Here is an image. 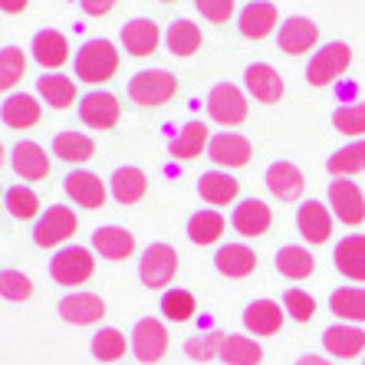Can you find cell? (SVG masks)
Here are the masks:
<instances>
[{
    "instance_id": "cell-23",
    "label": "cell",
    "mask_w": 365,
    "mask_h": 365,
    "mask_svg": "<svg viewBox=\"0 0 365 365\" xmlns=\"http://www.w3.org/2000/svg\"><path fill=\"white\" fill-rule=\"evenodd\" d=\"M244 326L250 336H277L283 329V306L273 299H254L244 309Z\"/></svg>"
},
{
    "instance_id": "cell-41",
    "label": "cell",
    "mask_w": 365,
    "mask_h": 365,
    "mask_svg": "<svg viewBox=\"0 0 365 365\" xmlns=\"http://www.w3.org/2000/svg\"><path fill=\"white\" fill-rule=\"evenodd\" d=\"M4 207H7L17 221H30V217H36L40 214V197H36L34 187H10L7 195H4Z\"/></svg>"
},
{
    "instance_id": "cell-9",
    "label": "cell",
    "mask_w": 365,
    "mask_h": 365,
    "mask_svg": "<svg viewBox=\"0 0 365 365\" xmlns=\"http://www.w3.org/2000/svg\"><path fill=\"white\" fill-rule=\"evenodd\" d=\"M132 352H135L138 362L152 365L168 352V329H165L162 319H138L135 329H132Z\"/></svg>"
},
{
    "instance_id": "cell-45",
    "label": "cell",
    "mask_w": 365,
    "mask_h": 365,
    "mask_svg": "<svg viewBox=\"0 0 365 365\" xmlns=\"http://www.w3.org/2000/svg\"><path fill=\"white\" fill-rule=\"evenodd\" d=\"M34 297V280L20 270H0V299L7 303H26Z\"/></svg>"
},
{
    "instance_id": "cell-37",
    "label": "cell",
    "mask_w": 365,
    "mask_h": 365,
    "mask_svg": "<svg viewBox=\"0 0 365 365\" xmlns=\"http://www.w3.org/2000/svg\"><path fill=\"white\" fill-rule=\"evenodd\" d=\"M36 93L50 102L53 109H69L76 102V83L63 73H50V76L36 79Z\"/></svg>"
},
{
    "instance_id": "cell-3",
    "label": "cell",
    "mask_w": 365,
    "mask_h": 365,
    "mask_svg": "<svg viewBox=\"0 0 365 365\" xmlns=\"http://www.w3.org/2000/svg\"><path fill=\"white\" fill-rule=\"evenodd\" d=\"M178 273V250L171 244H148L142 250V260H138V280L152 289H165L171 287Z\"/></svg>"
},
{
    "instance_id": "cell-38",
    "label": "cell",
    "mask_w": 365,
    "mask_h": 365,
    "mask_svg": "<svg viewBox=\"0 0 365 365\" xmlns=\"http://www.w3.org/2000/svg\"><path fill=\"white\" fill-rule=\"evenodd\" d=\"M201 26L191 24V20H175V24L168 26V34H165V43H168V50L175 53V56H191V53L201 46Z\"/></svg>"
},
{
    "instance_id": "cell-46",
    "label": "cell",
    "mask_w": 365,
    "mask_h": 365,
    "mask_svg": "<svg viewBox=\"0 0 365 365\" xmlns=\"http://www.w3.org/2000/svg\"><path fill=\"white\" fill-rule=\"evenodd\" d=\"M221 342H224V332H207V336L187 339L185 352H187V359H195V362H211V359L221 352Z\"/></svg>"
},
{
    "instance_id": "cell-54",
    "label": "cell",
    "mask_w": 365,
    "mask_h": 365,
    "mask_svg": "<svg viewBox=\"0 0 365 365\" xmlns=\"http://www.w3.org/2000/svg\"><path fill=\"white\" fill-rule=\"evenodd\" d=\"M162 4H175V0H162Z\"/></svg>"
},
{
    "instance_id": "cell-7",
    "label": "cell",
    "mask_w": 365,
    "mask_h": 365,
    "mask_svg": "<svg viewBox=\"0 0 365 365\" xmlns=\"http://www.w3.org/2000/svg\"><path fill=\"white\" fill-rule=\"evenodd\" d=\"M207 115L217 125H240L247 119V96L234 83H217L207 96Z\"/></svg>"
},
{
    "instance_id": "cell-24",
    "label": "cell",
    "mask_w": 365,
    "mask_h": 365,
    "mask_svg": "<svg viewBox=\"0 0 365 365\" xmlns=\"http://www.w3.org/2000/svg\"><path fill=\"white\" fill-rule=\"evenodd\" d=\"M93 250L99 257H106V260H125V257L135 254V234L125 230V227H115V224H109V227H96Z\"/></svg>"
},
{
    "instance_id": "cell-55",
    "label": "cell",
    "mask_w": 365,
    "mask_h": 365,
    "mask_svg": "<svg viewBox=\"0 0 365 365\" xmlns=\"http://www.w3.org/2000/svg\"><path fill=\"white\" fill-rule=\"evenodd\" d=\"M362 365H365V362H362Z\"/></svg>"
},
{
    "instance_id": "cell-49",
    "label": "cell",
    "mask_w": 365,
    "mask_h": 365,
    "mask_svg": "<svg viewBox=\"0 0 365 365\" xmlns=\"http://www.w3.org/2000/svg\"><path fill=\"white\" fill-rule=\"evenodd\" d=\"M79 7H83V14H89V17H106V14L115 7V0H79Z\"/></svg>"
},
{
    "instance_id": "cell-18",
    "label": "cell",
    "mask_w": 365,
    "mask_h": 365,
    "mask_svg": "<svg viewBox=\"0 0 365 365\" xmlns=\"http://www.w3.org/2000/svg\"><path fill=\"white\" fill-rule=\"evenodd\" d=\"M10 165H14V171H17L24 181H40V178L50 175V155L43 152V145L30 142V138H24V142L14 145Z\"/></svg>"
},
{
    "instance_id": "cell-5",
    "label": "cell",
    "mask_w": 365,
    "mask_h": 365,
    "mask_svg": "<svg viewBox=\"0 0 365 365\" xmlns=\"http://www.w3.org/2000/svg\"><path fill=\"white\" fill-rule=\"evenodd\" d=\"M352 63V50L349 43H326L323 50L313 53V60L306 66V83L309 86H329L342 76Z\"/></svg>"
},
{
    "instance_id": "cell-6",
    "label": "cell",
    "mask_w": 365,
    "mask_h": 365,
    "mask_svg": "<svg viewBox=\"0 0 365 365\" xmlns=\"http://www.w3.org/2000/svg\"><path fill=\"white\" fill-rule=\"evenodd\" d=\"M79 221L73 207H63V204H53L46 207V214H40L34 224V244L36 247H60L63 240H69L76 234Z\"/></svg>"
},
{
    "instance_id": "cell-1",
    "label": "cell",
    "mask_w": 365,
    "mask_h": 365,
    "mask_svg": "<svg viewBox=\"0 0 365 365\" xmlns=\"http://www.w3.org/2000/svg\"><path fill=\"white\" fill-rule=\"evenodd\" d=\"M76 76L89 86H99V83H109L119 69V50L112 46L109 40H86L83 46L76 50Z\"/></svg>"
},
{
    "instance_id": "cell-44",
    "label": "cell",
    "mask_w": 365,
    "mask_h": 365,
    "mask_svg": "<svg viewBox=\"0 0 365 365\" xmlns=\"http://www.w3.org/2000/svg\"><path fill=\"white\" fill-rule=\"evenodd\" d=\"M332 125L342 135H365V102H346L332 112Z\"/></svg>"
},
{
    "instance_id": "cell-32",
    "label": "cell",
    "mask_w": 365,
    "mask_h": 365,
    "mask_svg": "<svg viewBox=\"0 0 365 365\" xmlns=\"http://www.w3.org/2000/svg\"><path fill=\"white\" fill-rule=\"evenodd\" d=\"M313 270H316V257L306 247L289 244L277 250V273L287 277V280H306V277H313Z\"/></svg>"
},
{
    "instance_id": "cell-50",
    "label": "cell",
    "mask_w": 365,
    "mask_h": 365,
    "mask_svg": "<svg viewBox=\"0 0 365 365\" xmlns=\"http://www.w3.org/2000/svg\"><path fill=\"white\" fill-rule=\"evenodd\" d=\"M26 4L30 0H0V10L4 14H20V10H26Z\"/></svg>"
},
{
    "instance_id": "cell-13",
    "label": "cell",
    "mask_w": 365,
    "mask_h": 365,
    "mask_svg": "<svg viewBox=\"0 0 365 365\" xmlns=\"http://www.w3.org/2000/svg\"><path fill=\"white\" fill-rule=\"evenodd\" d=\"M297 230L309 244H326L332 234V211L323 201H306L297 211Z\"/></svg>"
},
{
    "instance_id": "cell-22",
    "label": "cell",
    "mask_w": 365,
    "mask_h": 365,
    "mask_svg": "<svg viewBox=\"0 0 365 365\" xmlns=\"http://www.w3.org/2000/svg\"><path fill=\"white\" fill-rule=\"evenodd\" d=\"M122 46H125L132 56H152L158 50V40H162V30L158 24L148 17H135L122 26Z\"/></svg>"
},
{
    "instance_id": "cell-12",
    "label": "cell",
    "mask_w": 365,
    "mask_h": 365,
    "mask_svg": "<svg viewBox=\"0 0 365 365\" xmlns=\"http://www.w3.org/2000/svg\"><path fill=\"white\" fill-rule=\"evenodd\" d=\"M63 187L86 211H99L102 204H106V181L96 171H69L66 178H63Z\"/></svg>"
},
{
    "instance_id": "cell-40",
    "label": "cell",
    "mask_w": 365,
    "mask_h": 365,
    "mask_svg": "<svg viewBox=\"0 0 365 365\" xmlns=\"http://www.w3.org/2000/svg\"><path fill=\"white\" fill-rule=\"evenodd\" d=\"M162 313H165V319H171V323H187V319L197 313L195 293L185 287H168L162 293Z\"/></svg>"
},
{
    "instance_id": "cell-15",
    "label": "cell",
    "mask_w": 365,
    "mask_h": 365,
    "mask_svg": "<svg viewBox=\"0 0 365 365\" xmlns=\"http://www.w3.org/2000/svg\"><path fill=\"white\" fill-rule=\"evenodd\" d=\"M319 40V26L313 24L309 17H289L283 20L280 34H277V46L289 56H299V53H309Z\"/></svg>"
},
{
    "instance_id": "cell-27",
    "label": "cell",
    "mask_w": 365,
    "mask_h": 365,
    "mask_svg": "<svg viewBox=\"0 0 365 365\" xmlns=\"http://www.w3.org/2000/svg\"><path fill=\"white\" fill-rule=\"evenodd\" d=\"M214 267L230 280H244V277H250L257 270V254L247 244H224L214 254Z\"/></svg>"
},
{
    "instance_id": "cell-35",
    "label": "cell",
    "mask_w": 365,
    "mask_h": 365,
    "mask_svg": "<svg viewBox=\"0 0 365 365\" xmlns=\"http://www.w3.org/2000/svg\"><path fill=\"white\" fill-rule=\"evenodd\" d=\"M326 171H329L332 178H349V175L365 171V138L336 148V152L329 155V162H326Z\"/></svg>"
},
{
    "instance_id": "cell-8",
    "label": "cell",
    "mask_w": 365,
    "mask_h": 365,
    "mask_svg": "<svg viewBox=\"0 0 365 365\" xmlns=\"http://www.w3.org/2000/svg\"><path fill=\"white\" fill-rule=\"evenodd\" d=\"M326 197H329V211L336 214L342 224L356 227V224L365 221V195L356 181H349V178L329 181V195Z\"/></svg>"
},
{
    "instance_id": "cell-43",
    "label": "cell",
    "mask_w": 365,
    "mask_h": 365,
    "mask_svg": "<svg viewBox=\"0 0 365 365\" xmlns=\"http://www.w3.org/2000/svg\"><path fill=\"white\" fill-rule=\"evenodd\" d=\"M24 73H26V56L20 46L0 50V93H10L24 79Z\"/></svg>"
},
{
    "instance_id": "cell-14",
    "label": "cell",
    "mask_w": 365,
    "mask_h": 365,
    "mask_svg": "<svg viewBox=\"0 0 365 365\" xmlns=\"http://www.w3.org/2000/svg\"><path fill=\"white\" fill-rule=\"evenodd\" d=\"M277 24H280V10H277V4H270V0H250L237 17L240 34H244L247 40H264V36H270V30Z\"/></svg>"
},
{
    "instance_id": "cell-19",
    "label": "cell",
    "mask_w": 365,
    "mask_h": 365,
    "mask_svg": "<svg viewBox=\"0 0 365 365\" xmlns=\"http://www.w3.org/2000/svg\"><path fill=\"white\" fill-rule=\"evenodd\" d=\"M60 316L73 326H93L106 316V303L96 293H69V297L60 299Z\"/></svg>"
},
{
    "instance_id": "cell-42",
    "label": "cell",
    "mask_w": 365,
    "mask_h": 365,
    "mask_svg": "<svg viewBox=\"0 0 365 365\" xmlns=\"http://www.w3.org/2000/svg\"><path fill=\"white\" fill-rule=\"evenodd\" d=\"M93 356L99 359V362H119L122 356H125V336H122L119 329H112V326H106V329H99L93 336Z\"/></svg>"
},
{
    "instance_id": "cell-26",
    "label": "cell",
    "mask_w": 365,
    "mask_h": 365,
    "mask_svg": "<svg viewBox=\"0 0 365 365\" xmlns=\"http://www.w3.org/2000/svg\"><path fill=\"white\" fill-rule=\"evenodd\" d=\"M0 122L7 128H34L40 122V102L30 93H10L0 102Z\"/></svg>"
},
{
    "instance_id": "cell-31",
    "label": "cell",
    "mask_w": 365,
    "mask_h": 365,
    "mask_svg": "<svg viewBox=\"0 0 365 365\" xmlns=\"http://www.w3.org/2000/svg\"><path fill=\"white\" fill-rule=\"evenodd\" d=\"M109 191L119 204H138L145 197V191H148V178H145L142 168L125 165V168H115V175L109 181Z\"/></svg>"
},
{
    "instance_id": "cell-53",
    "label": "cell",
    "mask_w": 365,
    "mask_h": 365,
    "mask_svg": "<svg viewBox=\"0 0 365 365\" xmlns=\"http://www.w3.org/2000/svg\"><path fill=\"white\" fill-rule=\"evenodd\" d=\"M4 195H7V191H4V187H0V201H4Z\"/></svg>"
},
{
    "instance_id": "cell-39",
    "label": "cell",
    "mask_w": 365,
    "mask_h": 365,
    "mask_svg": "<svg viewBox=\"0 0 365 365\" xmlns=\"http://www.w3.org/2000/svg\"><path fill=\"white\" fill-rule=\"evenodd\" d=\"M207 142H211V138H207L204 122H187L178 135H175V142H171V155H175V158L191 162V158H197V155L204 152V145H207Z\"/></svg>"
},
{
    "instance_id": "cell-51",
    "label": "cell",
    "mask_w": 365,
    "mask_h": 365,
    "mask_svg": "<svg viewBox=\"0 0 365 365\" xmlns=\"http://www.w3.org/2000/svg\"><path fill=\"white\" fill-rule=\"evenodd\" d=\"M297 365H332V362L329 359H323V356H299Z\"/></svg>"
},
{
    "instance_id": "cell-29",
    "label": "cell",
    "mask_w": 365,
    "mask_h": 365,
    "mask_svg": "<svg viewBox=\"0 0 365 365\" xmlns=\"http://www.w3.org/2000/svg\"><path fill=\"white\" fill-rule=\"evenodd\" d=\"M237 191H240V181L230 171H204L201 178H197V195L207 204H214V207L230 204L237 197Z\"/></svg>"
},
{
    "instance_id": "cell-33",
    "label": "cell",
    "mask_w": 365,
    "mask_h": 365,
    "mask_svg": "<svg viewBox=\"0 0 365 365\" xmlns=\"http://www.w3.org/2000/svg\"><path fill=\"white\" fill-rule=\"evenodd\" d=\"M53 155L66 165H83L96 155V142L86 132H60L53 138Z\"/></svg>"
},
{
    "instance_id": "cell-4",
    "label": "cell",
    "mask_w": 365,
    "mask_h": 365,
    "mask_svg": "<svg viewBox=\"0 0 365 365\" xmlns=\"http://www.w3.org/2000/svg\"><path fill=\"white\" fill-rule=\"evenodd\" d=\"M93 270H96L93 254L76 244L56 250L50 260V277L60 283V287H83V283L93 277Z\"/></svg>"
},
{
    "instance_id": "cell-11",
    "label": "cell",
    "mask_w": 365,
    "mask_h": 365,
    "mask_svg": "<svg viewBox=\"0 0 365 365\" xmlns=\"http://www.w3.org/2000/svg\"><path fill=\"white\" fill-rule=\"evenodd\" d=\"M122 109H119V99L112 93H89L79 99V119H83V125L89 128H99V132H106V128H115V122H119Z\"/></svg>"
},
{
    "instance_id": "cell-36",
    "label": "cell",
    "mask_w": 365,
    "mask_h": 365,
    "mask_svg": "<svg viewBox=\"0 0 365 365\" xmlns=\"http://www.w3.org/2000/svg\"><path fill=\"white\" fill-rule=\"evenodd\" d=\"M329 309L346 323H365V287H339L329 297Z\"/></svg>"
},
{
    "instance_id": "cell-28",
    "label": "cell",
    "mask_w": 365,
    "mask_h": 365,
    "mask_svg": "<svg viewBox=\"0 0 365 365\" xmlns=\"http://www.w3.org/2000/svg\"><path fill=\"white\" fill-rule=\"evenodd\" d=\"M30 50H34V60L43 69H60L69 60V40L60 30H40L30 43Z\"/></svg>"
},
{
    "instance_id": "cell-34",
    "label": "cell",
    "mask_w": 365,
    "mask_h": 365,
    "mask_svg": "<svg viewBox=\"0 0 365 365\" xmlns=\"http://www.w3.org/2000/svg\"><path fill=\"white\" fill-rule=\"evenodd\" d=\"M224 227H227L224 214L207 207V211L191 214V221H187V237H191V244H197V247H211L221 240Z\"/></svg>"
},
{
    "instance_id": "cell-2",
    "label": "cell",
    "mask_w": 365,
    "mask_h": 365,
    "mask_svg": "<svg viewBox=\"0 0 365 365\" xmlns=\"http://www.w3.org/2000/svg\"><path fill=\"white\" fill-rule=\"evenodd\" d=\"M175 93H178V79L171 76L168 69H142V73H135L132 83H128L132 102H135V106H145V109L165 106Z\"/></svg>"
},
{
    "instance_id": "cell-25",
    "label": "cell",
    "mask_w": 365,
    "mask_h": 365,
    "mask_svg": "<svg viewBox=\"0 0 365 365\" xmlns=\"http://www.w3.org/2000/svg\"><path fill=\"white\" fill-rule=\"evenodd\" d=\"M323 349L332 359H356L365 349V329H359V326H352V323L329 326V329L323 332Z\"/></svg>"
},
{
    "instance_id": "cell-16",
    "label": "cell",
    "mask_w": 365,
    "mask_h": 365,
    "mask_svg": "<svg viewBox=\"0 0 365 365\" xmlns=\"http://www.w3.org/2000/svg\"><path fill=\"white\" fill-rule=\"evenodd\" d=\"M230 224H234V230L244 234V237H264L267 230H270V224H273V211L264 201L247 197V201H240L237 207H234Z\"/></svg>"
},
{
    "instance_id": "cell-30",
    "label": "cell",
    "mask_w": 365,
    "mask_h": 365,
    "mask_svg": "<svg viewBox=\"0 0 365 365\" xmlns=\"http://www.w3.org/2000/svg\"><path fill=\"white\" fill-rule=\"evenodd\" d=\"M224 365H260L264 362V346L250 336H240V332H230L224 336L221 352H217Z\"/></svg>"
},
{
    "instance_id": "cell-21",
    "label": "cell",
    "mask_w": 365,
    "mask_h": 365,
    "mask_svg": "<svg viewBox=\"0 0 365 365\" xmlns=\"http://www.w3.org/2000/svg\"><path fill=\"white\" fill-rule=\"evenodd\" d=\"M267 187H270V195L277 197V201H297L299 195H303V171L297 168L293 162H273L270 168H267L264 175Z\"/></svg>"
},
{
    "instance_id": "cell-17",
    "label": "cell",
    "mask_w": 365,
    "mask_h": 365,
    "mask_svg": "<svg viewBox=\"0 0 365 365\" xmlns=\"http://www.w3.org/2000/svg\"><path fill=\"white\" fill-rule=\"evenodd\" d=\"M244 86L257 102H280L283 89H287V86H283V76L270 66V63H250L244 73Z\"/></svg>"
},
{
    "instance_id": "cell-47",
    "label": "cell",
    "mask_w": 365,
    "mask_h": 365,
    "mask_svg": "<svg viewBox=\"0 0 365 365\" xmlns=\"http://www.w3.org/2000/svg\"><path fill=\"white\" fill-rule=\"evenodd\" d=\"M283 306H287V313L297 319V323H309L316 316V299L306 293V289H287L283 293Z\"/></svg>"
},
{
    "instance_id": "cell-20",
    "label": "cell",
    "mask_w": 365,
    "mask_h": 365,
    "mask_svg": "<svg viewBox=\"0 0 365 365\" xmlns=\"http://www.w3.org/2000/svg\"><path fill=\"white\" fill-rule=\"evenodd\" d=\"M332 264H336V270H339L346 280L365 283V234H349V237H342L339 244H336Z\"/></svg>"
},
{
    "instance_id": "cell-52",
    "label": "cell",
    "mask_w": 365,
    "mask_h": 365,
    "mask_svg": "<svg viewBox=\"0 0 365 365\" xmlns=\"http://www.w3.org/2000/svg\"><path fill=\"white\" fill-rule=\"evenodd\" d=\"M0 165H4V145H0Z\"/></svg>"
},
{
    "instance_id": "cell-10",
    "label": "cell",
    "mask_w": 365,
    "mask_h": 365,
    "mask_svg": "<svg viewBox=\"0 0 365 365\" xmlns=\"http://www.w3.org/2000/svg\"><path fill=\"white\" fill-rule=\"evenodd\" d=\"M250 155H254V145L247 142L240 132H221V135H214L207 142V158L214 165H221V168H244L250 162Z\"/></svg>"
},
{
    "instance_id": "cell-48",
    "label": "cell",
    "mask_w": 365,
    "mask_h": 365,
    "mask_svg": "<svg viewBox=\"0 0 365 365\" xmlns=\"http://www.w3.org/2000/svg\"><path fill=\"white\" fill-rule=\"evenodd\" d=\"M195 7L201 10L204 20H211V24H227L234 17V0H195Z\"/></svg>"
}]
</instances>
